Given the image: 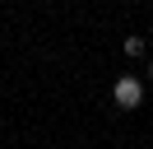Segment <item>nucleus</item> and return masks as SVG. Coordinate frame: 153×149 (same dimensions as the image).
<instances>
[{
  "label": "nucleus",
  "mask_w": 153,
  "mask_h": 149,
  "mask_svg": "<svg viewBox=\"0 0 153 149\" xmlns=\"http://www.w3.org/2000/svg\"><path fill=\"white\" fill-rule=\"evenodd\" d=\"M149 79H153V61H149Z\"/></svg>",
  "instance_id": "obj_3"
},
{
  "label": "nucleus",
  "mask_w": 153,
  "mask_h": 149,
  "mask_svg": "<svg viewBox=\"0 0 153 149\" xmlns=\"http://www.w3.org/2000/svg\"><path fill=\"white\" fill-rule=\"evenodd\" d=\"M125 56H144V37H125Z\"/></svg>",
  "instance_id": "obj_2"
},
{
  "label": "nucleus",
  "mask_w": 153,
  "mask_h": 149,
  "mask_svg": "<svg viewBox=\"0 0 153 149\" xmlns=\"http://www.w3.org/2000/svg\"><path fill=\"white\" fill-rule=\"evenodd\" d=\"M116 107H139V98H144V89H139V79H116Z\"/></svg>",
  "instance_id": "obj_1"
}]
</instances>
